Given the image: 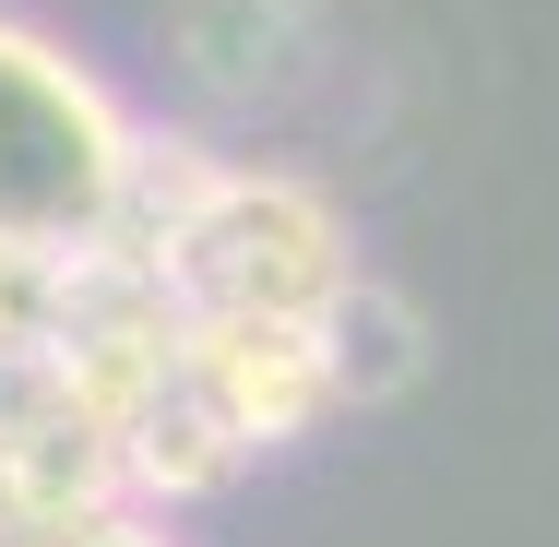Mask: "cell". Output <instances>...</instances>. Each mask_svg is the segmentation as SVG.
I'll list each match as a JSON object with an SVG mask.
<instances>
[{"mask_svg":"<svg viewBox=\"0 0 559 547\" xmlns=\"http://www.w3.org/2000/svg\"><path fill=\"white\" fill-rule=\"evenodd\" d=\"M84 322V250H48V238H0V345L24 357H60Z\"/></svg>","mask_w":559,"mask_h":547,"instance_id":"9","label":"cell"},{"mask_svg":"<svg viewBox=\"0 0 559 547\" xmlns=\"http://www.w3.org/2000/svg\"><path fill=\"white\" fill-rule=\"evenodd\" d=\"M36 536V512H24V488H12V464H0V547H24Z\"/></svg>","mask_w":559,"mask_h":547,"instance_id":"12","label":"cell"},{"mask_svg":"<svg viewBox=\"0 0 559 547\" xmlns=\"http://www.w3.org/2000/svg\"><path fill=\"white\" fill-rule=\"evenodd\" d=\"M24 547H60V536H24Z\"/></svg>","mask_w":559,"mask_h":547,"instance_id":"13","label":"cell"},{"mask_svg":"<svg viewBox=\"0 0 559 547\" xmlns=\"http://www.w3.org/2000/svg\"><path fill=\"white\" fill-rule=\"evenodd\" d=\"M12 488H24V512H36V536L48 524H96L131 500V476H119V429H96L84 405H60L48 429L12 452Z\"/></svg>","mask_w":559,"mask_h":547,"instance_id":"8","label":"cell"},{"mask_svg":"<svg viewBox=\"0 0 559 547\" xmlns=\"http://www.w3.org/2000/svg\"><path fill=\"white\" fill-rule=\"evenodd\" d=\"M179 48H191V84L226 108L298 96L322 60V0H179Z\"/></svg>","mask_w":559,"mask_h":547,"instance_id":"5","label":"cell"},{"mask_svg":"<svg viewBox=\"0 0 559 547\" xmlns=\"http://www.w3.org/2000/svg\"><path fill=\"white\" fill-rule=\"evenodd\" d=\"M179 381L215 405L238 452H286L310 440L334 405V369H322V322H262V310H191V345H179Z\"/></svg>","mask_w":559,"mask_h":547,"instance_id":"3","label":"cell"},{"mask_svg":"<svg viewBox=\"0 0 559 547\" xmlns=\"http://www.w3.org/2000/svg\"><path fill=\"white\" fill-rule=\"evenodd\" d=\"M131 143H143V119L108 72L72 36H48L36 12H0V238L84 250L108 226Z\"/></svg>","mask_w":559,"mask_h":547,"instance_id":"1","label":"cell"},{"mask_svg":"<svg viewBox=\"0 0 559 547\" xmlns=\"http://www.w3.org/2000/svg\"><path fill=\"white\" fill-rule=\"evenodd\" d=\"M60 405H72V369H60V357H24V345H0V464H12L36 429H48Z\"/></svg>","mask_w":559,"mask_h":547,"instance_id":"10","label":"cell"},{"mask_svg":"<svg viewBox=\"0 0 559 547\" xmlns=\"http://www.w3.org/2000/svg\"><path fill=\"white\" fill-rule=\"evenodd\" d=\"M48 536H60V547H179V536H167V512H131V500L96 512V524H48Z\"/></svg>","mask_w":559,"mask_h":547,"instance_id":"11","label":"cell"},{"mask_svg":"<svg viewBox=\"0 0 559 547\" xmlns=\"http://www.w3.org/2000/svg\"><path fill=\"white\" fill-rule=\"evenodd\" d=\"M119 476H131V512H203V500H226L238 476H250V452H238V429H226L215 405L179 381V393H155L131 429H119Z\"/></svg>","mask_w":559,"mask_h":547,"instance_id":"6","label":"cell"},{"mask_svg":"<svg viewBox=\"0 0 559 547\" xmlns=\"http://www.w3.org/2000/svg\"><path fill=\"white\" fill-rule=\"evenodd\" d=\"M322 369H334V405H405L429 381V310L393 286V274H357L334 310H322Z\"/></svg>","mask_w":559,"mask_h":547,"instance_id":"7","label":"cell"},{"mask_svg":"<svg viewBox=\"0 0 559 547\" xmlns=\"http://www.w3.org/2000/svg\"><path fill=\"white\" fill-rule=\"evenodd\" d=\"M226 179H238V155H226L215 131L143 119V143H131V167H119V191H108V226L84 250L119 262V274H179V250L203 238V215L226 203Z\"/></svg>","mask_w":559,"mask_h":547,"instance_id":"4","label":"cell"},{"mask_svg":"<svg viewBox=\"0 0 559 547\" xmlns=\"http://www.w3.org/2000/svg\"><path fill=\"white\" fill-rule=\"evenodd\" d=\"M357 226L310 167H262L238 155L226 203L203 215V238L179 250V310H262V322H322L345 286H357Z\"/></svg>","mask_w":559,"mask_h":547,"instance_id":"2","label":"cell"}]
</instances>
